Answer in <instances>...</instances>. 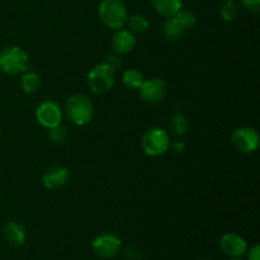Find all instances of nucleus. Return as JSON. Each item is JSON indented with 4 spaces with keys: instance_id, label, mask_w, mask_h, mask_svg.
<instances>
[{
    "instance_id": "nucleus-1",
    "label": "nucleus",
    "mask_w": 260,
    "mask_h": 260,
    "mask_svg": "<svg viewBox=\"0 0 260 260\" xmlns=\"http://www.w3.org/2000/svg\"><path fill=\"white\" fill-rule=\"evenodd\" d=\"M29 57L18 46H8L0 51V70L8 75H17L28 71Z\"/></svg>"
},
{
    "instance_id": "nucleus-2",
    "label": "nucleus",
    "mask_w": 260,
    "mask_h": 260,
    "mask_svg": "<svg viewBox=\"0 0 260 260\" xmlns=\"http://www.w3.org/2000/svg\"><path fill=\"white\" fill-rule=\"evenodd\" d=\"M99 18L107 28L121 29L127 23L128 13L121 0H103L99 5Z\"/></svg>"
},
{
    "instance_id": "nucleus-3",
    "label": "nucleus",
    "mask_w": 260,
    "mask_h": 260,
    "mask_svg": "<svg viewBox=\"0 0 260 260\" xmlns=\"http://www.w3.org/2000/svg\"><path fill=\"white\" fill-rule=\"evenodd\" d=\"M65 112L71 123L76 126H84L93 118L94 108L88 96L83 94H75L66 102Z\"/></svg>"
},
{
    "instance_id": "nucleus-4",
    "label": "nucleus",
    "mask_w": 260,
    "mask_h": 260,
    "mask_svg": "<svg viewBox=\"0 0 260 260\" xmlns=\"http://www.w3.org/2000/svg\"><path fill=\"white\" fill-rule=\"evenodd\" d=\"M116 70L106 62L94 66L88 74V86L95 94H104L112 89L114 84Z\"/></svg>"
},
{
    "instance_id": "nucleus-5",
    "label": "nucleus",
    "mask_w": 260,
    "mask_h": 260,
    "mask_svg": "<svg viewBox=\"0 0 260 260\" xmlns=\"http://www.w3.org/2000/svg\"><path fill=\"white\" fill-rule=\"evenodd\" d=\"M141 144L145 154L152 157L160 156L169 150V134L165 129L154 127L145 132Z\"/></svg>"
},
{
    "instance_id": "nucleus-6",
    "label": "nucleus",
    "mask_w": 260,
    "mask_h": 260,
    "mask_svg": "<svg viewBox=\"0 0 260 260\" xmlns=\"http://www.w3.org/2000/svg\"><path fill=\"white\" fill-rule=\"evenodd\" d=\"M231 145L241 154H251L259 146V134L253 127H239L231 134Z\"/></svg>"
},
{
    "instance_id": "nucleus-7",
    "label": "nucleus",
    "mask_w": 260,
    "mask_h": 260,
    "mask_svg": "<svg viewBox=\"0 0 260 260\" xmlns=\"http://www.w3.org/2000/svg\"><path fill=\"white\" fill-rule=\"evenodd\" d=\"M93 250L95 255L102 259H112L119 253L122 248V241L114 234H102L94 239Z\"/></svg>"
},
{
    "instance_id": "nucleus-8",
    "label": "nucleus",
    "mask_w": 260,
    "mask_h": 260,
    "mask_svg": "<svg viewBox=\"0 0 260 260\" xmlns=\"http://www.w3.org/2000/svg\"><path fill=\"white\" fill-rule=\"evenodd\" d=\"M36 117L41 126L46 127V128H52V127L61 124L62 111L57 103L52 101H46L37 107Z\"/></svg>"
},
{
    "instance_id": "nucleus-9",
    "label": "nucleus",
    "mask_w": 260,
    "mask_h": 260,
    "mask_svg": "<svg viewBox=\"0 0 260 260\" xmlns=\"http://www.w3.org/2000/svg\"><path fill=\"white\" fill-rule=\"evenodd\" d=\"M140 95L147 103H159L167 96V84L161 79H149L144 80L139 88Z\"/></svg>"
},
{
    "instance_id": "nucleus-10",
    "label": "nucleus",
    "mask_w": 260,
    "mask_h": 260,
    "mask_svg": "<svg viewBox=\"0 0 260 260\" xmlns=\"http://www.w3.org/2000/svg\"><path fill=\"white\" fill-rule=\"evenodd\" d=\"M220 249L226 255L239 258L248 251V244L238 234L229 233L220 239Z\"/></svg>"
},
{
    "instance_id": "nucleus-11",
    "label": "nucleus",
    "mask_w": 260,
    "mask_h": 260,
    "mask_svg": "<svg viewBox=\"0 0 260 260\" xmlns=\"http://www.w3.org/2000/svg\"><path fill=\"white\" fill-rule=\"evenodd\" d=\"M69 180V170L61 165L48 168L42 177V183L47 189H58Z\"/></svg>"
},
{
    "instance_id": "nucleus-12",
    "label": "nucleus",
    "mask_w": 260,
    "mask_h": 260,
    "mask_svg": "<svg viewBox=\"0 0 260 260\" xmlns=\"http://www.w3.org/2000/svg\"><path fill=\"white\" fill-rule=\"evenodd\" d=\"M136 45V38L134 33L128 29H117L112 38V48L116 55H126L131 52Z\"/></svg>"
},
{
    "instance_id": "nucleus-13",
    "label": "nucleus",
    "mask_w": 260,
    "mask_h": 260,
    "mask_svg": "<svg viewBox=\"0 0 260 260\" xmlns=\"http://www.w3.org/2000/svg\"><path fill=\"white\" fill-rule=\"evenodd\" d=\"M4 239L13 246H22L27 240V234L24 228L15 221H10L3 229Z\"/></svg>"
},
{
    "instance_id": "nucleus-14",
    "label": "nucleus",
    "mask_w": 260,
    "mask_h": 260,
    "mask_svg": "<svg viewBox=\"0 0 260 260\" xmlns=\"http://www.w3.org/2000/svg\"><path fill=\"white\" fill-rule=\"evenodd\" d=\"M155 12L162 17H170L182 9V0H151Z\"/></svg>"
},
{
    "instance_id": "nucleus-15",
    "label": "nucleus",
    "mask_w": 260,
    "mask_h": 260,
    "mask_svg": "<svg viewBox=\"0 0 260 260\" xmlns=\"http://www.w3.org/2000/svg\"><path fill=\"white\" fill-rule=\"evenodd\" d=\"M184 32L185 30L183 29L182 25L177 22L174 15L167 17V19L164 20V24H162V33H164V36L168 40H178V38H180L184 35Z\"/></svg>"
},
{
    "instance_id": "nucleus-16",
    "label": "nucleus",
    "mask_w": 260,
    "mask_h": 260,
    "mask_svg": "<svg viewBox=\"0 0 260 260\" xmlns=\"http://www.w3.org/2000/svg\"><path fill=\"white\" fill-rule=\"evenodd\" d=\"M20 85H22V89L25 93H36V91L40 89L41 79L40 76L36 73H33V71H25V73L23 74L22 79H20Z\"/></svg>"
},
{
    "instance_id": "nucleus-17",
    "label": "nucleus",
    "mask_w": 260,
    "mask_h": 260,
    "mask_svg": "<svg viewBox=\"0 0 260 260\" xmlns=\"http://www.w3.org/2000/svg\"><path fill=\"white\" fill-rule=\"evenodd\" d=\"M122 80H123V84L127 88L139 89L142 85V83H144L145 78L141 71H139L137 69H128V70L123 73Z\"/></svg>"
},
{
    "instance_id": "nucleus-18",
    "label": "nucleus",
    "mask_w": 260,
    "mask_h": 260,
    "mask_svg": "<svg viewBox=\"0 0 260 260\" xmlns=\"http://www.w3.org/2000/svg\"><path fill=\"white\" fill-rule=\"evenodd\" d=\"M239 13H240V8H239V4L235 0H226L225 4L221 7L220 10L221 18L226 22L235 20L239 17Z\"/></svg>"
},
{
    "instance_id": "nucleus-19",
    "label": "nucleus",
    "mask_w": 260,
    "mask_h": 260,
    "mask_svg": "<svg viewBox=\"0 0 260 260\" xmlns=\"http://www.w3.org/2000/svg\"><path fill=\"white\" fill-rule=\"evenodd\" d=\"M129 30L132 33H144L149 29V20L141 14H134L127 18Z\"/></svg>"
},
{
    "instance_id": "nucleus-20",
    "label": "nucleus",
    "mask_w": 260,
    "mask_h": 260,
    "mask_svg": "<svg viewBox=\"0 0 260 260\" xmlns=\"http://www.w3.org/2000/svg\"><path fill=\"white\" fill-rule=\"evenodd\" d=\"M169 127L170 129H172L173 134L177 135V136H182V135H184L188 129L187 117L183 113H175L174 116H173V118L170 119Z\"/></svg>"
},
{
    "instance_id": "nucleus-21",
    "label": "nucleus",
    "mask_w": 260,
    "mask_h": 260,
    "mask_svg": "<svg viewBox=\"0 0 260 260\" xmlns=\"http://www.w3.org/2000/svg\"><path fill=\"white\" fill-rule=\"evenodd\" d=\"M174 15V18L177 19V22L182 25L183 29L187 32V30L192 29L196 24V15L193 14L190 10H184V9H180L179 12H177Z\"/></svg>"
},
{
    "instance_id": "nucleus-22",
    "label": "nucleus",
    "mask_w": 260,
    "mask_h": 260,
    "mask_svg": "<svg viewBox=\"0 0 260 260\" xmlns=\"http://www.w3.org/2000/svg\"><path fill=\"white\" fill-rule=\"evenodd\" d=\"M48 129H50V132H48V137H50V140L53 142V144H62V142L66 140L68 132H66L65 127H62L61 124Z\"/></svg>"
},
{
    "instance_id": "nucleus-23",
    "label": "nucleus",
    "mask_w": 260,
    "mask_h": 260,
    "mask_svg": "<svg viewBox=\"0 0 260 260\" xmlns=\"http://www.w3.org/2000/svg\"><path fill=\"white\" fill-rule=\"evenodd\" d=\"M241 4L248 12L258 14L260 10V0H241Z\"/></svg>"
},
{
    "instance_id": "nucleus-24",
    "label": "nucleus",
    "mask_w": 260,
    "mask_h": 260,
    "mask_svg": "<svg viewBox=\"0 0 260 260\" xmlns=\"http://www.w3.org/2000/svg\"><path fill=\"white\" fill-rule=\"evenodd\" d=\"M104 62L108 63L111 68H113L114 70H117V69L121 68L122 62H121V58H119L118 55H111L108 56V57H106V60H104Z\"/></svg>"
},
{
    "instance_id": "nucleus-25",
    "label": "nucleus",
    "mask_w": 260,
    "mask_h": 260,
    "mask_svg": "<svg viewBox=\"0 0 260 260\" xmlns=\"http://www.w3.org/2000/svg\"><path fill=\"white\" fill-rule=\"evenodd\" d=\"M169 147L172 149L173 152H175V154H182L185 149L184 144H183L182 141H179V140H177V141H174V142H170Z\"/></svg>"
},
{
    "instance_id": "nucleus-26",
    "label": "nucleus",
    "mask_w": 260,
    "mask_h": 260,
    "mask_svg": "<svg viewBox=\"0 0 260 260\" xmlns=\"http://www.w3.org/2000/svg\"><path fill=\"white\" fill-rule=\"evenodd\" d=\"M249 260H260V246L254 245L248 253Z\"/></svg>"
},
{
    "instance_id": "nucleus-27",
    "label": "nucleus",
    "mask_w": 260,
    "mask_h": 260,
    "mask_svg": "<svg viewBox=\"0 0 260 260\" xmlns=\"http://www.w3.org/2000/svg\"><path fill=\"white\" fill-rule=\"evenodd\" d=\"M229 260H243V259H240V258H231V259H229Z\"/></svg>"
},
{
    "instance_id": "nucleus-28",
    "label": "nucleus",
    "mask_w": 260,
    "mask_h": 260,
    "mask_svg": "<svg viewBox=\"0 0 260 260\" xmlns=\"http://www.w3.org/2000/svg\"><path fill=\"white\" fill-rule=\"evenodd\" d=\"M198 260H207V259H198Z\"/></svg>"
}]
</instances>
